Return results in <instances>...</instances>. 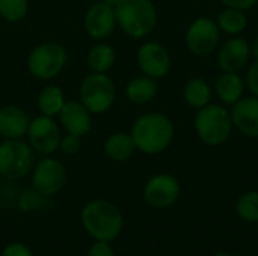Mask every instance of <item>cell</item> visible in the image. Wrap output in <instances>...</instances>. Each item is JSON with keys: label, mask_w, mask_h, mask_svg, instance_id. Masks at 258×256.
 I'll return each instance as SVG.
<instances>
[{"label": "cell", "mask_w": 258, "mask_h": 256, "mask_svg": "<svg viewBox=\"0 0 258 256\" xmlns=\"http://www.w3.org/2000/svg\"><path fill=\"white\" fill-rule=\"evenodd\" d=\"M85 231L95 241H115L124 226V217L119 208L104 199L88 202L80 214Z\"/></svg>", "instance_id": "cell-1"}, {"label": "cell", "mask_w": 258, "mask_h": 256, "mask_svg": "<svg viewBox=\"0 0 258 256\" xmlns=\"http://www.w3.org/2000/svg\"><path fill=\"white\" fill-rule=\"evenodd\" d=\"M132 137L136 149L147 154H159L171 145L174 125L169 118L162 113H147L135 122Z\"/></svg>", "instance_id": "cell-2"}, {"label": "cell", "mask_w": 258, "mask_h": 256, "mask_svg": "<svg viewBox=\"0 0 258 256\" xmlns=\"http://www.w3.org/2000/svg\"><path fill=\"white\" fill-rule=\"evenodd\" d=\"M116 23L133 38H144L156 26L157 14L151 0H121L115 8Z\"/></svg>", "instance_id": "cell-3"}, {"label": "cell", "mask_w": 258, "mask_h": 256, "mask_svg": "<svg viewBox=\"0 0 258 256\" xmlns=\"http://www.w3.org/2000/svg\"><path fill=\"white\" fill-rule=\"evenodd\" d=\"M231 128V115L221 106L207 104L201 107L195 116V130L200 139L210 146L224 143L230 137Z\"/></svg>", "instance_id": "cell-4"}, {"label": "cell", "mask_w": 258, "mask_h": 256, "mask_svg": "<svg viewBox=\"0 0 258 256\" xmlns=\"http://www.w3.org/2000/svg\"><path fill=\"white\" fill-rule=\"evenodd\" d=\"M67 63V51L57 42H44L35 47L27 57L30 74L39 80H50L60 74Z\"/></svg>", "instance_id": "cell-5"}, {"label": "cell", "mask_w": 258, "mask_h": 256, "mask_svg": "<svg viewBox=\"0 0 258 256\" xmlns=\"http://www.w3.org/2000/svg\"><path fill=\"white\" fill-rule=\"evenodd\" d=\"M80 103L92 113L107 112L115 101V84L104 72L86 75L80 86Z\"/></svg>", "instance_id": "cell-6"}, {"label": "cell", "mask_w": 258, "mask_h": 256, "mask_svg": "<svg viewBox=\"0 0 258 256\" xmlns=\"http://www.w3.org/2000/svg\"><path fill=\"white\" fill-rule=\"evenodd\" d=\"M33 166V154L29 145L20 139H6L0 145V175L6 180L26 177Z\"/></svg>", "instance_id": "cell-7"}, {"label": "cell", "mask_w": 258, "mask_h": 256, "mask_svg": "<svg viewBox=\"0 0 258 256\" xmlns=\"http://www.w3.org/2000/svg\"><path fill=\"white\" fill-rule=\"evenodd\" d=\"M67 172L63 164L56 158H44L33 169V189L44 196H53L59 193L65 184Z\"/></svg>", "instance_id": "cell-8"}, {"label": "cell", "mask_w": 258, "mask_h": 256, "mask_svg": "<svg viewBox=\"0 0 258 256\" xmlns=\"http://www.w3.org/2000/svg\"><path fill=\"white\" fill-rule=\"evenodd\" d=\"M219 42V26L209 18L195 20L186 33V44L194 54L207 56Z\"/></svg>", "instance_id": "cell-9"}, {"label": "cell", "mask_w": 258, "mask_h": 256, "mask_svg": "<svg viewBox=\"0 0 258 256\" xmlns=\"http://www.w3.org/2000/svg\"><path fill=\"white\" fill-rule=\"evenodd\" d=\"M29 140L35 151L41 154H51L60 145V133L57 124L51 116H38L29 124Z\"/></svg>", "instance_id": "cell-10"}, {"label": "cell", "mask_w": 258, "mask_h": 256, "mask_svg": "<svg viewBox=\"0 0 258 256\" xmlns=\"http://www.w3.org/2000/svg\"><path fill=\"white\" fill-rule=\"evenodd\" d=\"M180 195V184L172 175L160 174L153 177L145 189L144 198L148 205L154 208H166L171 207Z\"/></svg>", "instance_id": "cell-11"}, {"label": "cell", "mask_w": 258, "mask_h": 256, "mask_svg": "<svg viewBox=\"0 0 258 256\" xmlns=\"http://www.w3.org/2000/svg\"><path fill=\"white\" fill-rule=\"evenodd\" d=\"M138 65L145 75L160 78L165 77L171 68V56L163 45L147 42L138 51Z\"/></svg>", "instance_id": "cell-12"}, {"label": "cell", "mask_w": 258, "mask_h": 256, "mask_svg": "<svg viewBox=\"0 0 258 256\" xmlns=\"http://www.w3.org/2000/svg\"><path fill=\"white\" fill-rule=\"evenodd\" d=\"M116 26L115 8L101 2L94 3L85 15V29L94 39L107 38Z\"/></svg>", "instance_id": "cell-13"}, {"label": "cell", "mask_w": 258, "mask_h": 256, "mask_svg": "<svg viewBox=\"0 0 258 256\" xmlns=\"http://www.w3.org/2000/svg\"><path fill=\"white\" fill-rule=\"evenodd\" d=\"M251 48L243 38L228 39L219 50L218 62L224 72H237L240 71L249 59Z\"/></svg>", "instance_id": "cell-14"}, {"label": "cell", "mask_w": 258, "mask_h": 256, "mask_svg": "<svg viewBox=\"0 0 258 256\" xmlns=\"http://www.w3.org/2000/svg\"><path fill=\"white\" fill-rule=\"evenodd\" d=\"M231 121L243 134L258 137V97L240 98L231 110Z\"/></svg>", "instance_id": "cell-15"}, {"label": "cell", "mask_w": 258, "mask_h": 256, "mask_svg": "<svg viewBox=\"0 0 258 256\" xmlns=\"http://www.w3.org/2000/svg\"><path fill=\"white\" fill-rule=\"evenodd\" d=\"M60 124L67 130L68 134L74 136H86L91 130V115L89 110L77 101L65 103L62 110L59 112Z\"/></svg>", "instance_id": "cell-16"}, {"label": "cell", "mask_w": 258, "mask_h": 256, "mask_svg": "<svg viewBox=\"0 0 258 256\" xmlns=\"http://www.w3.org/2000/svg\"><path fill=\"white\" fill-rule=\"evenodd\" d=\"M30 119L23 109L6 106L0 109V136L5 139H21L29 130Z\"/></svg>", "instance_id": "cell-17"}, {"label": "cell", "mask_w": 258, "mask_h": 256, "mask_svg": "<svg viewBox=\"0 0 258 256\" xmlns=\"http://www.w3.org/2000/svg\"><path fill=\"white\" fill-rule=\"evenodd\" d=\"M135 149H136L135 140L132 134L127 133H115L104 143V152L113 161H124L130 158Z\"/></svg>", "instance_id": "cell-18"}, {"label": "cell", "mask_w": 258, "mask_h": 256, "mask_svg": "<svg viewBox=\"0 0 258 256\" xmlns=\"http://www.w3.org/2000/svg\"><path fill=\"white\" fill-rule=\"evenodd\" d=\"M216 92L227 104H234L242 98L243 81L236 72H224L216 81Z\"/></svg>", "instance_id": "cell-19"}, {"label": "cell", "mask_w": 258, "mask_h": 256, "mask_svg": "<svg viewBox=\"0 0 258 256\" xmlns=\"http://www.w3.org/2000/svg\"><path fill=\"white\" fill-rule=\"evenodd\" d=\"M157 94V83L154 78L144 75L133 78L127 86V97L135 104H145L150 103Z\"/></svg>", "instance_id": "cell-20"}, {"label": "cell", "mask_w": 258, "mask_h": 256, "mask_svg": "<svg viewBox=\"0 0 258 256\" xmlns=\"http://www.w3.org/2000/svg\"><path fill=\"white\" fill-rule=\"evenodd\" d=\"M63 104H65L63 92L60 91V88H57L54 84L45 86L38 95V107H39L41 113L45 116L59 115Z\"/></svg>", "instance_id": "cell-21"}, {"label": "cell", "mask_w": 258, "mask_h": 256, "mask_svg": "<svg viewBox=\"0 0 258 256\" xmlns=\"http://www.w3.org/2000/svg\"><path fill=\"white\" fill-rule=\"evenodd\" d=\"M115 63V51L107 44H97L88 53V65L92 72H106Z\"/></svg>", "instance_id": "cell-22"}, {"label": "cell", "mask_w": 258, "mask_h": 256, "mask_svg": "<svg viewBox=\"0 0 258 256\" xmlns=\"http://www.w3.org/2000/svg\"><path fill=\"white\" fill-rule=\"evenodd\" d=\"M210 97H212V89L206 80L192 78L187 81V84L184 88V98L192 107L201 109V107L207 106L210 101Z\"/></svg>", "instance_id": "cell-23"}, {"label": "cell", "mask_w": 258, "mask_h": 256, "mask_svg": "<svg viewBox=\"0 0 258 256\" xmlns=\"http://www.w3.org/2000/svg\"><path fill=\"white\" fill-rule=\"evenodd\" d=\"M248 23V18L242 9L236 8H228L222 11L218 17V26L221 30L230 33V35H237L242 30H245Z\"/></svg>", "instance_id": "cell-24"}, {"label": "cell", "mask_w": 258, "mask_h": 256, "mask_svg": "<svg viewBox=\"0 0 258 256\" xmlns=\"http://www.w3.org/2000/svg\"><path fill=\"white\" fill-rule=\"evenodd\" d=\"M237 213L246 222H258V192H248L237 201Z\"/></svg>", "instance_id": "cell-25"}, {"label": "cell", "mask_w": 258, "mask_h": 256, "mask_svg": "<svg viewBox=\"0 0 258 256\" xmlns=\"http://www.w3.org/2000/svg\"><path fill=\"white\" fill-rule=\"evenodd\" d=\"M27 0H0V15L8 21H21L27 14Z\"/></svg>", "instance_id": "cell-26"}, {"label": "cell", "mask_w": 258, "mask_h": 256, "mask_svg": "<svg viewBox=\"0 0 258 256\" xmlns=\"http://www.w3.org/2000/svg\"><path fill=\"white\" fill-rule=\"evenodd\" d=\"M44 198H47V196L41 195L39 192H36V190L33 189V190L24 192V193L20 196L18 205H20V208L24 210V211H32V210H35V208L39 207V204H41V201H42Z\"/></svg>", "instance_id": "cell-27"}, {"label": "cell", "mask_w": 258, "mask_h": 256, "mask_svg": "<svg viewBox=\"0 0 258 256\" xmlns=\"http://www.w3.org/2000/svg\"><path fill=\"white\" fill-rule=\"evenodd\" d=\"M59 148L62 149L63 154L67 155H74L80 149V137L74 134H67L65 137L60 139Z\"/></svg>", "instance_id": "cell-28"}, {"label": "cell", "mask_w": 258, "mask_h": 256, "mask_svg": "<svg viewBox=\"0 0 258 256\" xmlns=\"http://www.w3.org/2000/svg\"><path fill=\"white\" fill-rule=\"evenodd\" d=\"M0 256H33L30 249L23 244V243H11L8 244L3 250Z\"/></svg>", "instance_id": "cell-29"}, {"label": "cell", "mask_w": 258, "mask_h": 256, "mask_svg": "<svg viewBox=\"0 0 258 256\" xmlns=\"http://www.w3.org/2000/svg\"><path fill=\"white\" fill-rule=\"evenodd\" d=\"M86 256H115V253H113V250L110 247V243H107V241H95L89 247Z\"/></svg>", "instance_id": "cell-30"}, {"label": "cell", "mask_w": 258, "mask_h": 256, "mask_svg": "<svg viewBox=\"0 0 258 256\" xmlns=\"http://www.w3.org/2000/svg\"><path fill=\"white\" fill-rule=\"evenodd\" d=\"M246 81H248V86L251 89V92L258 97V60L254 62L248 71V75H246Z\"/></svg>", "instance_id": "cell-31"}, {"label": "cell", "mask_w": 258, "mask_h": 256, "mask_svg": "<svg viewBox=\"0 0 258 256\" xmlns=\"http://www.w3.org/2000/svg\"><path fill=\"white\" fill-rule=\"evenodd\" d=\"M221 2H222L225 6H228V8H236V9L245 11V9L252 8L258 0H221Z\"/></svg>", "instance_id": "cell-32"}, {"label": "cell", "mask_w": 258, "mask_h": 256, "mask_svg": "<svg viewBox=\"0 0 258 256\" xmlns=\"http://www.w3.org/2000/svg\"><path fill=\"white\" fill-rule=\"evenodd\" d=\"M101 3H104V5H109V6H112V8H116L119 3H121V0H100Z\"/></svg>", "instance_id": "cell-33"}, {"label": "cell", "mask_w": 258, "mask_h": 256, "mask_svg": "<svg viewBox=\"0 0 258 256\" xmlns=\"http://www.w3.org/2000/svg\"><path fill=\"white\" fill-rule=\"evenodd\" d=\"M252 53H254L255 59H257V60H258V36H257V38H255L254 44H252Z\"/></svg>", "instance_id": "cell-34"}, {"label": "cell", "mask_w": 258, "mask_h": 256, "mask_svg": "<svg viewBox=\"0 0 258 256\" xmlns=\"http://www.w3.org/2000/svg\"><path fill=\"white\" fill-rule=\"evenodd\" d=\"M215 256H233V255H230V253H225V252H219V253H216Z\"/></svg>", "instance_id": "cell-35"}, {"label": "cell", "mask_w": 258, "mask_h": 256, "mask_svg": "<svg viewBox=\"0 0 258 256\" xmlns=\"http://www.w3.org/2000/svg\"><path fill=\"white\" fill-rule=\"evenodd\" d=\"M0 109H2V107H0Z\"/></svg>", "instance_id": "cell-36"}]
</instances>
